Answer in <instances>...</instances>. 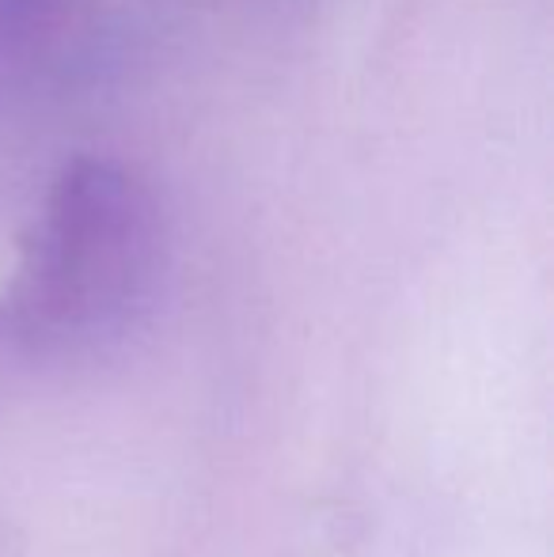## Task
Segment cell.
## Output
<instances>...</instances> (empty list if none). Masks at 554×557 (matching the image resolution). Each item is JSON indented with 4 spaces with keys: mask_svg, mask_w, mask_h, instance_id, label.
<instances>
[{
    "mask_svg": "<svg viewBox=\"0 0 554 557\" xmlns=\"http://www.w3.org/2000/svg\"><path fill=\"white\" fill-rule=\"evenodd\" d=\"M163 273L156 198L130 168L84 156L61 168L0 288V349L91 357L148 319Z\"/></svg>",
    "mask_w": 554,
    "mask_h": 557,
    "instance_id": "6da1fadb",
    "label": "cell"
},
{
    "mask_svg": "<svg viewBox=\"0 0 554 557\" xmlns=\"http://www.w3.org/2000/svg\"><path fill=\"white\" fill-rule=\"evenodd\" d=\"M91 0H0V91L27 84L65 53Z\"/></svg>",
    "mask_w": 554,
    "mask_h": 557,
    "instance_id": "7a4b0ae2",
    "label": "cell"
}]
</instances>
